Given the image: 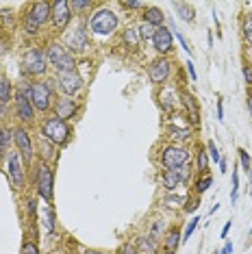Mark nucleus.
Segmentation results:
<instances>
[{
  "instance_id": "obj_39",
  "label": "nucleus",
  "mask_w": 252,
  "mask_h": 254,
  "mask_svg": "<svg viewBox=\"0 0 252 254\" xmlns=\"http://www.w3.org/2000/svg\"><path fill=\"white\" fill-rule=\"evenodd\" d=\"M165 204H172L170 209H183L185 206V202H187V198L185 195H176V193H168V198L163 200Z\"/></svg>"
},
{
  "instance_id": "obj_44",
  "label": "nucleus",
  "mask_w": 252,
  "mask_h": 254,
  "mask_svg": "<svg viewBox=\"0 0 252 254\" xmlns=\"http://www.w3.org/2000/svg\"><path fill=\"white\" fill-rule=\"evenodd\" d=\"M239 200V174L237 170L233 172V189H231V204H237Z\"/></svg>"
},
{
  "instance_id": "obj_40",
  "label": "nucleus",
  "mask_w": 252,
  "mask_h": 254,
  "mask_svg": "<svg viewBox=\"0 0 252 254\" xmlns=\"http://www.w3.org/2000/svg\"><path fill=\"white\" fill-rule=\"evenodd\" d=\"M198 224H200V217L196 215V217H191L187 222V226H185V230H183V244H185V241H189V237L193 235V230L198 228Z\"/></svg>"
},
{
  "instance_id": "obj_19",
  "label": "nucleus",
  "mask_w": 252,
  "mask_h": 254,
  "mask_svg": "<svg viewBox=\"0 0 252 254\" xmlns=\"http://www.w3.org/2000/svg\"><path fill=\"white\" fill-rule=\"evenodd\" d=\"M183 107H185V111H187V122L189 126H200V111H198V102L193 100V96L191 94H183Z\"/></svg>"
},
{
  "instance_id": "obj_11",
  "label": "nucleus",
  "mask_w": 252,
  "mask_h": 254,
  "mask_svg": "<svg viewBox=\"0 0 252 254\" xmlns=\"http://www.w3.org/2000/svg\"><path fill=\"white\" fill-rule=\"evenodd\" d=\"M65 44L67 46V50L74 55H85V53H89V46H91V37H89V31H87V26H83V24H78V26H74L70 28V31L65 33Z\"/></svg>"
},
{
  "instance_id": "obj_17",
  "label": "nucleus",
  "mask_w": 252,
  "mask_h": 254,
  "mask_svg": "<svg viewBox=\"0 0 252 254\" xmlns=\"http://www.w3.org/2000/svg\"><path fill=\"white\" fill-rule=\"evenodd\" d=\"M152 48L159 53V57H168L172 50H174V35L170 33L168 26H161V28H157V31H154Z\"/></svg>"
},
{
  "instance_id": "obj_55",
  "label": "nucleus",
  "mask_w": 252,
  "mask_h": 254,
  "mask_svg": "<svg viewBox=\"0 0 252 254\" xmlns=\"http://www.w3.org/2000/svg\"><path fill=\"white\" fill-rule=\"evenodd\" d=\"M248 181H250V187H252V170L248 172Z\"/></svg>"
},
{
  "instance_id": "obj_49",
  "label": "nucleus",
  "mask_w": 252,
  "mask_h": 254,
  "mask_svg": "<svg viewBox=\"0 0 252 254\" xmlns=\"http://www.w3.org/2000/svg\"><path fill=\"white\" fill-rule=\"evenodd\" d=\"M187 72H189V76H191V80H198V74H196V65H193V61H187Z\"/></svg>"
},
{
  "instance_id": "obj_14",
  "label": "nucleus",
  "mask_w": 252,
  "mask_h": 254,
  "mask_svg": "<svg viewBox=\"0 0 252 254\" xmlns=\"http://www.w3.org/2000/svg\"><path fill=\"white\" fill-rule=\"evenodd\" d=\"M170 76H172V61L168 57H159V59L148 63V78H150L152 85L163 87L170 80Z\"/></svg>"
},
{
  "instance_id": "obj_38",
  "label": "nucleus",
  "mask_w": 252,
  "mask_h": 254,
  "mask_svg": "<svg viewBox=\"0 0 252 254\" xmlns=\"http://www.w3.org/2000/svg\"><path fill=\"white\" fill-rule=\"evenodd\" d=\"M120 7L128 9V11H146L148 2H144V0H122V2H120Z\"/></svg>"
},
{
  "instance_id": "obj_2",
  "label": "nucleus",
  "mask_w": 252,
  "mask_h": 254,
  "mask_svg": "<svg viewBox=\"0 0 252 254\" xmlns=\"http://www.w3.org/2000/svg\"><path fill=\"white\" fill-rule=\"evenodd\" d=\"M87 31L96 37H113L120 28V15L109 7H98L87 15Z\"/></svg>"
},
{
  "instance_id": "obj_59",
  "label": "nucleus",
  "mask_w": 252,
  "mask_h": 254,
  "mask_svg": "<svg viewBox=\"0 0 252 254\" xmlns=\"http://www.w3.org/2000/svg\"><path fill=\"white\" fill-rule=\"evenodd\" d=\"M250 235H252V228H250Z\"/></svg>"
},
{
  "instance_id": "obj_13",
  "label": "nucleus",
  "mask_w": 252,
  "mask_h": 254,
  "mask_svg": "<svg viewBox=\"0 0 252 254\" xmlns=\"http://www.w3.org/2000/svg\"><path fill=\"white\" fill-rule=\"evenodd\" d=\"M13 143H15V152H18L26 163H31V161L35 159V146H33L31 130H28L26 126L13 128Z\"/></svg>"
},
{
  "instance_id": "obj_46",
  "label": "nucleus",
  "mask_w": 252,
  "mask_h": 254,
  "mask_svg": "<svg viewBox=\"0 0 252 254\" xmlns=\"http://www.w3.org/2000/svg\"><path fill=\"white\" fill-rule=\"evenodd\" d=\"M26 211H28V217H31V222H37V202L35 198H31L26 202Z\"/></svg>"
},
{
  "instance_id": "obj_43",
  "label": "nucleus",
  "mask_w": 252,
  "mask_h": 254,
  "mask_svg": "<svg viewBox=\"0 0 252 254\" xmlns=\"http://www.w3.org/2000/svg\"><path fill=\"white\" fill-rule=\"evenodd\" d=\"M207 154H209V159L213 161V163H220L222 154H220V150H217V146H215V141H213V139H209V141H207Z\"/></svg>"
},
{
  "instance_id": "obj_48",
  "label": "nucleus",
  "mask_w": 252,
  "mask_h": 254,
  "mask_svg": "<svg viewBox=\"0 0 252 254\" xmlns=\"http://www.w3.org/2000/svg\"><path fill=\"white\" fill-rule=\"evenodd\" d=\"M242 72H244L246 85H248V87H252V65H248V63H246V65L242 67Z\"/></svg>"
},
{
  "instance_id": "obj_30",
  "label": "nucleus",
  "mask_w": 252,
  "mask_h": 254,
  "mask_svg": "<svg viewBox=\"0 0 252 254\" xmlns=\"http://www.w3.org/2000/svg\"><path fill=\"white\" fill-rule=\"evenodd\" d=\"M191 132H193V128L189 124H185V126H179V128H176V126H168V137L170 139H189V137H191Z\"/></svg>"
},
{
  "instance_id": "obj_32",
  "label": "nucleus",
  "mask_w": 252,
  "mask_h": 254,
  "mask_svg": "<svg viewBox=\"0 0 252 254\" xmlns=\"http://www.w3.org/2000/svg\"><path fill=\"white\" fill-rule=\"evenodd\" d=\"M13 85L7 78H0V102H11L13 100Z\"/></svg>"
},
{
  "instance_id": "obj_5",
  "label": "nucleus",
  "mask_w": 252,
  "mask_h": 254,
  "mask_svg": "<svg viewBox=\"0 0 252 254\" xmlns=\"http://www.w3.org/2000/svg\"><path fill=\"white\" fill-rule=\"evenodd\" d=\"M50 70L48 65V57H46V48L33 46L22 55V70L20 74L26 78H42Z\"/></svg>"
},
{
  "instance_id": "obj_36",
  "label": "nucleus",
  "mask_w": 252,
  "mask_h": 254,
  "mask_svg": "<svg viewBox=\"0 0 252 254\" xmlns=\"http://www.w3.org/2000/svg\"><path fill=\"white\" fill-rule=\"evenodd\" d=\"M163 230H165V226H163V219H152L150 222V226H148V235L152 237V239H161V235H163Z\"/></svg>"
},
{
  "instance_id": "obj_27",
  "label": "nucleus",
  "mask_w": 252,
  "mask_h": 254,
  "mask_svg": "<svg viewBox=\"0 0 252 254\" xmlns=\"http://www.w3.org/2000/svg\"><path fill=\"white\" fill-rule=\"evenodd\" d=\"M209 167H211V159L207 154V148H198V152H196V176L209 174Z\"/></svg>"
},
{
  "instance_id": "obj_51",
  "label": "nucleus",
  "mask_w": 252,
  "mask_h": 254,
  "mask_svg": "<svg viewBox=\"0 0 252 254\" xmlns=\"http://www.w3.org/2000/svg\"><path fill=\"white\" fill-rule=\"evenodd\" d=\"M217 120H224V105H222V100H217Z\"/></svg>"
},
{
  "instance_id": "obj_25",
  "label": "nucleus",
  "mask_w": 252,
  "mask_h": 254,
  "mask_svg": "<svg viewBox=\"0 0 252 254\" xmlns=\"http://www.w3.org/2000/svg\"><path fill=\"white\" fill-rule=\"evenodd\" d=\"M120 37H122V44L126 46V48H130V50H137L139 48V44H141L139 35H137V28H133V26H126L124 31L120 33Z\"/></svg>"
},
{
  "instance_id": "obj_22",
  "label": "nucleus",
  "mask_w": 252,
  "mask_h": 254,
  "mask_svg": "<svg viewBox=\"0 0 252 254\" xmlns=\"http://www.w3.org/2000/svg\"><path fill=\"white\" fill-rule=\"evenodd\" d=\"M37 157H39L37 161H46V163H50V161L57 157V146L42 137V139L37 141Z\"/></svg>"
},
{
  "instance_id": "obj_31",
  "label": "nucleus",
  "mask_w": 252,
  "mask_h": 254,
  "mask_svg": "<svg viewBox=\"0 0 252 254\" xmlns=\"http://www.w3.org/2000/svg\"><path fill=\"white\" fill-rule=\"evenodd\" d=\"M213 187V176L211 174H204V176H196V183H193V193L196 195H202L207 189Z\"/></svg>"
},
{
  "instance_id": "obj_4",
  "label": "nucleus",
  "mask_w": 252,
  "mask_h": 254,
  "mask_svg": "<svg viewBox=\"0 0 252 254\" xmlns=\"http://www.w3.org/2000/svg\"><path fill=\"white\" fill-rule=\"evenodd\" d=\"M39 130H42L44 139H48L50 143H55L57 148L67 146L70 139H72V126L67 122H63V120H59L57 115H46V118L42 120Z\"/></svg>"
},
{
  "instance_id": "obj_54",
  "label": "nucleus",
  "mask_w": 252,
  "mask_h": 254,
  "mask_svg": "<svg viewBox=\"0 0 252 254\" xmlns=\"http://www.w3.org/2000/svg\"><path fill=\"white\" fill-rule=\"evenodd\" d=\"M246 102H248V113H250V118H252V91L248 94V100H246Z\"/></svg>"
},
{
  "instance_id": "obj_58",
  "label": "nucleus",
  "mask_w": 252,
  "mask_h": 254,
  "mask_svg": "<svg viewBox=\"0 0 252 254\" xmlns=\"http://www.w3.org/2000/svg\"><path fill=\"white\" fill-rule=\"evenodd\" d=\"M67 254H76V252H67Z\"/></svg>"
},
{
  "instance_id": "obj_33",
  "label": "nucleus",
  "mask_w": 252,
  "mask_h": 254,
  "mask_svg": "<svg viewBox=\"0 0 252 254\" xmlns=\"http://www.w3.org/2000/svg\"><path fill=\"white\" fill-rule=\"evenodd\" d=\"M176 174H179L181 178V185H187L189 181H191V176H193V165H191V161L185 165H181V167H176Z\"/></svg>"
},
{
  "instance_id": "obj_42",
  "label": "nucleus",
  "mask_w": 252,
  "mask_h": 254,
  "mask_svg": "<svg viewBox=\"0 0 252 254\" xmlns=\"http://www.w3.org/2000/svg\"><path fill=\"white\" fill-rule=\"evenodd\" d=\"M242 33H244V42L246 44H252V15H246V18H244Z\"/></svg>"
},
{
  "instance_id": "obj_50",
  "label": "nucleus",
  "mask_w": 252,
  "mask_h": 254,
  "mask_svg": "<svg viewBox=\"0 0 252 254\" xmlns=\"http://www.w3.org/2000/svg\"><path fill=\"white\" fill-rule=\"evenodd\" d=\"M231 226H233V222H231V219H228V222L224 224V228H222V239H226V235L231 233Z\"/></svg>"
},
{
  "instance_id": "obj_1",
  "label": "nucleus",
  "mask_w": 252,
  "mask_h": 254,
  "mask_svg": "<svg viewBox=\"0 0 252 254\" xmlns=\"http://www.w3.org/2000/svg\"><path fill=\"white\" fill-rule=\"evenodd\" d=\"M57 80L55 78H46V80H33L26 83L24 94L28 96V100L33 102L37 113H50L55 107V96H57Z\"/></svg>"
},
{
  "instance_id": "obj_8",
  "label": "nucleus",
  "mask_w": 252,
  "mask_h": 254,
  "mask_svg": "<svg viewBox=\"0 0 252 254\" xmlns=\"http://www.w3.org/2000/svg\"><path fill=\"white\" fill-rule=\"evenodd\" d=\"M26 172H28V163L20 157L18 152H9L7 154V178L13 187V191H24L26 187Z\"/></svg>"
},
{
  "instance_id": "obj_12",
  "label": "nucleus",
  "mask_w": 252,
  "mask_h": 254,
  "mask_svg": "<svg viewBox=\"0 0 252 254\" xmlns=\"http://www.w3.org/2000/svg\"><path fill=\"white\" fill-rule=\"evenodd\" d=\"M13 115H15V120L20 122V126L33 124L35 122V118H37L35 107H33V102L28 100V96L22 89L15 91V96H13Z\"/></svg>"
},
{
  "instance_id": "obj_15",
  "label": "nucleus",
  "mask_w": 252,
  "mask_h": 254,
  "mask_svg": "<svg viewBox=\"0 0 252 254\" xmlns=\"http://www.w3.org/2000/svg\"><path fill=\"white\" fill-rule=\"evenodd\" d=\"M53 4V11H50V24L57 33H63L72 22V9H70V2L65 0H55Z\"/></svg>"
},
{
  "instance_id": "obj_18",
  "label": "nucleus",
  "mask_w": 252,
  "mask_h": 254,
  "mask_svg": "<svg viewBox=\"0 0 252 254\" xmlns=\"http://www.w3.org/2000/svg\"><path fill=\"white\" fill-rule=\"evenodd\" d=\"M135 248L141 254H159V248H161V241L152 239L150 235H137L135 237Z\"/></svg>"
},
{
  "instance_id": "obj_34",
  "label": "nucleus",
  "mask_w": 252,
  "mask_h": 254,
  "mask_svg": "<svg viewBox=\"0 0 252 254\" xmlns=\"http://www.w3.org/2000/svg\"><path fill=\"white\" fill-rule=\"evenodd\" d=\"M154 31H157V28L150 26V24H146V22H141V24L137 26V35H139L141 42H152Z\"/></svg>"
},
{
  "instance_id": "obj_10",
  "label": "nucleus",
  "mask_w": 252,
  "mask_h": 254,
  "mask_svg": "<svg viewBox=\"0 0 252 254\" xmlns=\"http://www.w3.org/2000/svg\"><path fill=\"white\" fill-rule=\"evenodd\" d=\"M55 80H57V87L65 98H78L85 89V78L78 74V70H72V72H59L55 74Z\"/></svg>"
},
{
  "instance_id": "obj_3",
  "label": "nucleus",
  "mask_w": 252,
  "mask_h": 254,
  "mask_svg": "<svg viewBox=\"0 0 252 254\" xmlns=\"http://www.w3.org/2000/svg\"><path fill=\"white\" fill-rule=\"evenodd\" d=\"M33 185H35V193L42 198L46 204L55 202V172L53 165L46 161H35L33 163Z\"/></svg>"
},
{
  "instance_id": "obj_56",
  "label": "nucleus",
  "mask_w": 252,
  "mask_h": 254,
  "mask_svg": "<svg viewBox=\"0 0 252 254\" xmlns=\"http://www.w3.org/2000/svg\"><path fill=\"white\" fill-rule=\"evenodd\" d=\"M87 254H102V252H96V250H87Z\"/></svg>"
},
{
  "instance_id": "obj_45",
  "label": "nucleus",
  "mask_w": 252,
  "mask_h": 254,
  "mask_svg": "<svg viewBox=\"0 0 252 254\" xmlns=\"http://www.w3.org/2000/svg\"><path fill=\"white\" fill-rule=\"evenodd\" d=\"M116 254H141V252L135 248V244H128V241H126V244H122L118 248Z\"/></svg>"
},
{
  "instance_id": "obj_35",
  "label": "nucleus",
  "mask_w": 252,
  "mask_h": 254,
  "mask_svg": "<svg viewBox=\"0 0 252 254\" xmlns=\"http://www.w3.org/2000/svg\"><path fill=\"white\" fill-rule=\"evenodd\" d=\"M168 28H170V33H172V35H174L176 39H179V44H181V48L183 50H185V53L187 55H191V48H189V44H187V39H185V35H183V33L181 31H176V26H174V22H168Z\"/></svg>"
},
{
  "instance_id": "obj_28",
  "label": "nucleus",
  "mask_w": 252,
  "mask_h": 254,
  "mask_svg": "<svg viewBox=\"0 0 252 254\" xmlns=\"http://www.w3.org/2000/svg\"><path fill=\"white\" fill-rule=\"evenodd\" d=\"M42 217H44V230L46 233H55L57 230V213H55V206L53 204H46L44 211H42Z\"/></svg>"
},
{
  "instance_id": "obj_6",
  "label": "nucleus",
  "mask_w": 252,
  "mask_h": 254,
  "mask_svg": "<svg viewBox=\"0 0 252 254\" xmlns=\"http://www.w3.org/2000/svg\"><path fill=\"white\" fill-rule=\"evenodd\" d=\"M46 57H48V65L55 70V74L76 70V55L70 53L67 46L61 42H55V39L48 42V46H46Z\"/></svg>"
},
{
  "instance_id": "obj_7",
  "label": "nucleus",
  "mask_w": 252,
  "mask_h": 254,
  "mask_svg": "<svg viewBox=\"0 0 252 254\" xmlns=\"http://www.w3.org/2000/svg\"><path fill=\"white\" fill-rule=\"evenodd\" d=\"M50 11H53V4L46 2V0H39V2L31 4V9H28L26 15H24V31H26V35H31V37L39 35L42 26L46 24V22H50Z\"/></svg>"
},
{
  "instance_id": "obj_57",
  "label": "nucleus",
  "mask_w": 252,
  "mask_h": 254,
  "mask_svg": "<svg viewBox=\"0 0 252 254\" xmlns=\"http://www.w3.org/2000/svg\"><path fill=\"white\" fill-rule=\"evenodd\" d=\"M165 254H174V252H165Z\"/></svg>"
},
{
  "instance_id": "obj_24",
  "label": "nucleus",
  "mask_w": 252,
  "mask_h": 254,
  "mask_svg": "<svg viewBox=\"0 0 252 254\" xmlns=\"http://www.w3.org/2000/svg\"><path fill=\"white\" fill-rule=\"evenodd\" d=\"M179 185H181V178L176 174V170H165L161 174V187L168 193H174L176 189H179Z\"/></svg>"
},
{
  "instance_id": "obj_37",
  "label": "nucleus",
  "mask_w": 252,
  "mask_h": 254,
  "mask_svg": "<svg viewBox=\"0 0 252 254\" xmlns=\"http://www.w3.org/2000/svg\"><path fill=\"white\" fill-rule=\"evenodd\" d=\"M237 157H239V165H242V170L248 174V172L252 170V157L248 154V150L246 148H239L237 150Z\"/></svg>"
},
{
  "instance_id": "obj_52",
  "label": "nucleus",
  "mask_w": 252,
  "mask_h": 254,
  "mask_svg": "<svg viewBox=\"0 0 252 254\" xmlns=\"http://www.w3.org/2000/svg\"><path fill=\"white\" fill-rule=\"evenodd\" d=\"M220 254H233V244H231V241H228V244L222 248V252H220Z\"/></svg>"
},
{
  "instance_id": "obj_47",
  "label": "nucleus",
  "mask_w": 252,
  "mask_h": 254,
  "mask_svg": "<svg viewBox=\"0 0 252 254\" xmlns=\"http://www.w3.org/2000/svg\"><path fill=\"white\" fill-rule=\"evenodd\" d=\"M198 206H200V200H198V195H196V198H187L185 206H183V211H187V213H193V211H198Z\"/></svg>"
},
{
  "instance_id": "obj_41",
  "label": "nucleus",
  "mask_w": 252,
  "mask_h": 254,
  "mask_svg": "<svg viewBox=\"0 0 252 254\" xmlns=\"http://www.w3.org/2000/svg\"><path fill=\"white\" fill-rule=\"evenodd\" d=\"M20 254H42L39 250V244L33 239H24V244H22V252Z\"/></svg>"
},
{
  "instance_id": "obj_23",
  "label": "nucleus",
  "mask_w": 252,
  "mask_h": 254,
  "mask_svg": "<svg viewBox=\"0 0 252 254\" xmlns=\"http://www.w3.org/2000/svg\"><path fill=\"white\" fill-rule=\"evenodd\" d=\"M172 7H174L176 15H179L183 22H187V24H193V22H196V9H193L189 2H174Z\"/></svg>"
},
{
  "instance_id": "obj_53",
  "label": "nucleus",
  "mask_w": 252,
  "mask_h": 254,
  "mask_svg": "<svg viewBox=\"0 0 252 254\" xmlns=\"http://www.w3.org/2000/svg\"><path fill=\"white\" fill-rule=\"evenodd\" d=\"M7 115V102H0V120H4Z\"/></svg>"
},
{
  "instance_id": "obj_16",
  "label": "nucleus",
  "mask_w": 252,
  "mask_h": 254,
  "mask_svg": "<svg viewBox=\"0 0 252 254\" xmlns=\"http://www.w3.org/2000/svg\"><path fill=\"white\" fill-rule=\"evenodd\" d=\"M81 111V102L76 98H57L55 100V107H53V115H57L59 120L67 122V120H74Z\"/></svg>"
},
{
  "instance_id": "obj_9",
  "label": "nucleus",
  "mask_w": 252,
  "mask_h": 254,
  "mask_svg": "<svg viewBox=\"0 0 252 254\" xmlns=\"http://www.w3.org/2000/svg\"><path fill=\"white\" fill-rule=\"evenodd\" d=\"M189 161H191V152L185 146H179V143H168L159 152V163H161L163 170H176V167L185 165Z\"/></svg>"
},
{
  "instance_id": "obj_21",
  "label": "nucleus",
  "mask_w": 252,
  "mask_h": 254,
  "mask_svg": "<svg viewBox=\"0 0 252 254\" xmlns=\"http://www.w3.org/2000/svg\"><path fill=\"white\" fill-rule=\"evenodd\" d=\"M141 22H146V24H150L154 28H161V26H165V13L159 7H154V4H148Z\"/></svg>"
},
{
  "instance_id": "obj_29",
  "label": "nucleus",
  "mask_w": 252,
  "mask_h": 254,
  "mask_svg": "<svg viewBox=\"0 0 252 254\" xmlns=\"http://www.w3.org/2000/svg\"><path fill=\"white\" fill-rule=\"evenodd\" d=\"M11 143H13V130L7 128V126H0V159H2L4 154H9L7 150Z\"/></svg>"
},
{
  "instance_id": "obj_26",
  "label": "nucleus",
  "mask_w": 252,
  "mask_h": 254,
  "mask_svg": "<svg viewBox=\"0 0 252 254\" xmlns=\"http://www.w3.org/2000/svg\"><path fill=\"white\" fill-rule=\"evenodd\" d=\"M70 9L74 15H83V13H94L96 9H98V4L94 2V0H72L70 2Z\"/></svg>"
},
{
  "instance_id": "obj_20",
  "label": "nucleus",
  "mask_w": 252,
  "mask_h": 254,
  "mask_svg": "<svg viewBox=\"0 0 252 254\" xmlns=\"http://www.w3.org/2000/svg\"><path fill=\"white\" fill-rule=\"evenodd\" d=\"M179 244H183V230H181V226H170V230L163 237L165 252H176Z\"/></svg>"
}]
</instances>
